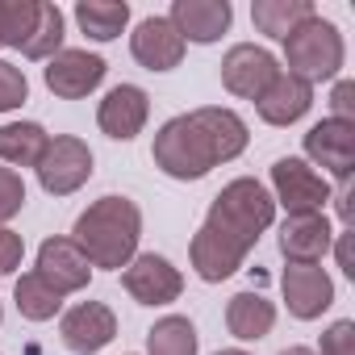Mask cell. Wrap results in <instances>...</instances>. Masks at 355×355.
<instances>
[{
	"label": "cell",
	"instance_id": "obj_1",
	"mask_svg": "<svg viewBox=\"0 0 355 355\" xmlns=\"http://www.w3.org/2000/svg\"><path fill=\"white\" fill-rule=\"evenodd\" d=\"M272 222H276V201H272L268 184H259L255 175H239V180H230L214 197L201 230L189 243L193 272L205 284L230 280Z\"/></svg>",
	"mask_w": 355,
	"mask_h": 355
},
{
	"label": "cell",
	"instance_id": "obj_2",
	"mask_svg": "<svg viewBox=\"0 0 355 355\" xmlns=\"http://www.w3.org/2000/svg\"><path fill=\"white\" fill-rule=\"evenodd\" d=\"M251 134L247 121L234 109L222 105H201L193 113H175L171 121L159 125L155 142H150V159L163 175L171 180H205L218 163H230L247 150Z\"/></svg>",
	"mask_w": 355,
	"mask_h": 355
},
{
	"label": "cell",
	"instance_id": "obj_3",
	"mask_svg": "<svg viewBox=\"0 0 355 355\" xmlns=\"http://www.w3.org/2000/svg\"><path fill=\"white\" fill-rule=\"evenodd\" d=\"M71 243L80 247V255L92 263V268H105V272H121L134 255H138V243H142V209L130 201V197H101L92 201L76 226H71Z\"/></svg>",
	"mask_w": 355,
	"mask_h": 355
},
{
	"label": "cell",
	"instance_id": "obj_4",
	"mask_svg": "<svg viewBox=\"0 0 355 355\" xmlns=\"http://www.w3.org/2000/svg\"><path fill=\"white\" fill-rule=\"evenodd\" d=\"M343 63H347L343 30L326 17H318V13L284 38V67H288V76L305 80L309 88L322 84V80H338Z\"/></svg>",
	"mask_w": 355,
	"mask_h": 355
},
{
	"label": "cell",
	"instance_id": "obj_5",
	"mask_svg": "<svg viewBox=\"0 0 355 355\" xmlns=\"http://www.w3.org/2000/svg\"><path fill=\"white\" fill-rule=\"evenodd\" d=\"M38 184L51 197H71L92 180V150L76 134H55L38 159Z\"/></svg>",
	"mask_w": 355,
	"mask_h": 355
},
{
	"label": "cell",
	"instance_id": "obj_6",
	"mask_svg": "<svg viewBox=\"0 0 355 355\" xmlns=\"http://www.w3.org/2000/svg\"><path fill=\"white\" fill-rule=\"evenodd\" d=\"M272 201L284 205L288 214H326V201H330V180L318 175L305 159L297 155H284L272 163Z\"/></svg>",
	"mask_w": 355,
	"mask_h": 355
},
{
	"label": "cell",
	"instance_id": "obj_7",
	"mask_svg": "<svg viewBox=\"0 0 355 355\" xmlns=\"http://www.w3.org/2000/svg\"><path fill=\"white\" fill-rule=\"evenodd\" d=\"M305 163L309 167H322L318 175H326V180H338L347 184L351 175H355V121H318L309 125L305 134Z\"/></svg>",
	"mask_w": 355,
	"mask_h": 355
},
{
	"label": "cell",
	"instance_id": "obj_8",
	"mask_svg": "<svg viewBox=\"0 0 355 355\" xmlns=\"http://www.w3.org/2000/svg\"><path fill=\"white\" fill-rule=\"evenodd\" d=\"M121 288L138 301V305H171L184 293V276L167 255L155 251H138L125 268H121Z\"/></svg>",
	"mask_w": 355,
	"mask_h": 355
},
{
	"label": "cell",
	"instance_id": "obj_9",
	"mask_svg": "<svg viewBox=\"0 0 355 355\" xmlns=\"http://www.w3.org/2000/svg\"><path fill=\"white\" fill-rule=\"evenodd\" d=\"M280 71L284 67L276 63V55L268 46H255V42H239L222 59V84H226V92H234L243 101H259Z\"/></svg>",
	"mask_w": 355,
	"mask_h": 355
},
{
	"label": "cell",
	"instance_id": "obj_10",
	"mask_svg": "<svg viewBox=\"0 0 355 355\" xmlns=\"http://www.w3.org/2000/svg\"><path fill=\"white\" fill-rule=\"evenodd\" d=\"M105 71H109V63H105L101 55L63 46L55 59H46L42 80H46V88H51L59 101H84L88 92H96V88L105 84Z\"/></svg>",
	"mask_w": 355,
	"mask_h": 355
},
{
	"label": "cell",
	"instance_id": "obj_11",
	"mask_svg": "<svg viewBox=\"0 0 355 355\" xmlns=\"http://www.w3.org/2000/svg\"><path fill=\"white\" fill-rule=\"evenodd\" d=\"M280 293L297 322H313L334 305V280L322 263H288L280 272Z\"/></svg>",
	"mask_w": 355,
	"mask_h": 355
},
{
	"label": "cell",
	"instance_id": "obj_12",
	"mask_svg": "<svg viewBox=\"0 0 355 355\" xmlns=\"http://www.w3.org/2000/svg\"><path fill=\"white\" fill-rule=\"evenodd\" d=\"M59 338L76 355H96L117 338V313L105 301H80L59 318Z\"/></svg>",
	"mask_w": 355,
	"mask_h": 355
},
{
	"label": "cell",
	"instance_id": "obj_13",
	"mask_svg": "<svg viewBox=\"0 0 355 355\" xmlns=\"http://www.w3.org/2000/svg\"><path fill=\"white\" fill-rule=\"evenodd\" d=\"M150 117V96L138 84H117L105 92V101L96 105V125L101 134H109L113 142H134L142 134Z\"/></svg>",
	"mask_w": 355,
	"mask_h": 355
},
{
	"label": "cell",
	"instance_id": "obj_14",
	"mask_svg": "<svg viewBox=\"0 0 355 355\" xmlns=\"http://www.w3.org/2000/svg\"><path fill=\"white\" fill-rule=\"evenodd\" d=\"M184 38L180 30H175L167 17H142L130 34V55L146 67V71H171V67H180L184 59Z\"/></svg>",
	"mask_w": 355,
	"mask_h": 355
},
{
	"label": "cell",
	"instance_id": "obj_15",
	"mask_svg": "<svg viewBox=\"0 0 355 355\" xmlns=\"http://www.w3.org/2000/svg\"><path fill=\"white\" fill-rule=\"evenodd\" d=\"M334 226L326 214H288L280 226V255L284 263H322L330 255Z\"/></svg>",
	"mask_w": 355,
	"mask_h": 355
},
{
	"label": "cell",
	"instance_id": "obj_16",
	"mask_svg": "<svg viewBox=\"0 0 355 355\" xmlns=\"http://www.w3.org/2000/svg\"><path fill=\"white\" fill-rule=\"evenodd\" d=\"M55 293H63V297H71V293H84L88 288V280H92V263L80 255V247L71 243V239H46L42 247H38V268H34Z\"/></svg>",
	"mask_w": 355,
	"mask_h": 355
},
{
	"label": "cell",
	"instance_id": "obj_17",
	"mask_svg": "<svg viewBox=\"0 0 355 355\" xmlns=\"http://www.w3.org/2000/svg\"><path fill=\"white\" fill-rule=\"evenodd\" d=\"M167 21L180 30L184 42L209 46V42H218L230 30L234 9H230V0H171Z\"/></svg>",
	"mask_w": 355,
	"mask_h": 355
},
{
	"label": "cell",
	"instance_id": "obj_18",
	"mask_svg": "<svg viewBox=\"0 0 355 355\" xmlns=\"http://www.w3.org/2000/svg\"><path fill=\"white\" fill-rule=\"evenodd\" d=\"M255 109H259V117H263L268 125H293V121H301V117L313 109V88H309L305 80L280 71V76L272 80V88L255 101Z\"/></svg>",
	"mask_w": 355,
	"mask_h": 355
},
{
	"label": "cell",
	"instance_id": "obj_19",
	"mask_svg": "<svg viewBox=\"0 0 355 355\" xmlns=\"http://www.w3.org/2000/svg\"><path fill=\"white\" fill-rule=\"evenodd\" d=\"M276 326V305L263 293H234L226 305V330L239 343H259Z\"/></svg>",
	"mask_w": 355,
	"mask_h": 355
},
{
	"label": "cell",
	"instance_id": "obj_20",
	"mask_svg": "<svg viewBox=\"0 0 355 355\" xmlns=\"http://www.w3.org/2000/svg\"><path fill=\"white\" fill-rule=\"evenodd\" d=\"M51 134L38 121H5L0 125V163L5 167H38Z\"/></svg>",
	"mask_w": 355,
	"mask_h": 355
},
{
	"label": "cell",
	"instance_id": "obj_21",
	"mask_svg": "<svg viewBox=\"0 0 355 355\" xmlns=\"http://www.w3.org/2000/svg\"><path fill=\"white\" fill-rule=\"evenodd\" d=\"M76 26L92 42H113L130 26V5L125 0H80L76 5Z\"/></svg>",
	"mask_w": 355,
	"mask_h": 355
},
{
	"label": "cell",
	"instance_id": "obj_22",
	"mask_svg": "<svg viewBox=\"0 0 355 355\" xmlns=\"http://www.w3.org/2000/svg\"><path fill=\"white\" fill-rule=\"evenodd\" d=\"M313 17V5L309 0H255L251 5V21H255V30L259 34H268V38H276V42H284L301 21H309Z\"/></svg>",
	"mask_w": 355,
	"mask_h": 355
},
{
	"label": "cell",
	"instance_id": "obj_23",
	"mask_svg": "<svg viewBox=\"0 0 355 355\" xmlns=\"http://www.w3.org/2000/svg\"><path fill=\"white\" fill-rule=\"evenodd\" d=\"M201 334L184 313H167L146 330V355H197Z\"/></svg>",
	"mask_w": 355,
	"mask_h": 355
},
{
	"label": "cell",
	"instance_id": "obj_24",
	"mask_svg": "<svg viewBox=\"0 0 355 355\" xmlns=\"http://www.w3.org/2000/svg\"><path fill=\"white\" fill-rule=\"evenodd\" d=\"M13 301H17V313L26 322H51L59 309H63V293H55L38 272H26L13 288Z\"/></svg>",
	"mask_w": 355,
	"mask_h": 355
},
{
	"label": "cell",
	"instance_id": "obj_25",
	"mask_svg": "<svg viewBox=\"0 0 355 355\" xmlns=\"http://www.w3.org/2000/svg\"><path fill=\"white\" fill-rule=\"evenodd\" d=\"M63 38H67V17L59 5H51V0H42V9H38V26L30 34V42L21 46L26 59H55L63 51Z\"/></svg>",
	"mask_w": 355,
	"mask_h": 355
},
{
	"label": "cell",
	"instance_id": "obj_26",
	"mask_svg": "<svg viewBox=\"0 0 355 355\" xmlns=\"http://www.w3.org/2000/svg\"><path fill=\"white\" fill-rule=\"evenodd\" d=\"M42 0H0V46H26L38 26Z\"/></svg>",
	"mask_w": 355,
	"mask_h": 355
},
{
	"label": "cell",
	"instance_id": "obj_27",
	"mask_svg": "<svg viewBox=\"0 0 355 355\" xmlns=\"http://www.w3.org/2000/svg\"><path fill=\"white\" fill-rule=\"evenodd\" d=\"M30 101V80L21 67H13L9 59H0V113H13Z\"/></svg>",
	"mask_w": 355,
	"mask_h": 355
},
{
	"label": "cell",
	"instance_id": "obj_28",
	"mask_svg": "<svg viewBox=\"0 0 355 355\" xmlns=\"http://www.w3.org/2000/svg\"><path fill=\"white\" fill-rule=\"evenodd\" d=\"M21 205H26V180H21V171L0 163V226L13 222L21 214Z\"/></svg>",
	"mask_w": 355,
	"mask_h": 355
},
{
	"label": "cell",
	"instance_id": "obj_29",
	"mask_svg": "<svg viewBox=\"0 0 355 355\" xmlns=\"http://www.w3.org/2000/svg\"><path fill=\"white\" fill-rule=\"evenodd\" d=\"M322 355H355V322L351 318H338L326 326L322 334Z\"/></svg>",
	"mask_w": 355,
	"mask_h": 355
},
{
	"label": "cell",
	"instance_id": "obj_30",
	"mask_svg": "<svg viewBox=\"0 0 355 355\" xmlns=\"http://www.w3.org/2000/svg\"><path fill=\"white\" fill-rule=\"evenodd\" d=\"M21 255H26L21 234H17V230H9V226H0V276L17 272V268H21Z\"/></svg>",
	"mask_w": 355,
	"mask_h": 355
},
{
	"label": "cell",
	"instance_id": "obj_31",
	"mask_svg": "<svg viewBox=\"0 0 355 355\" xmlns=\"http://www.w3.org/2000/svg\"><path fill=\"white\" fill-rule=\"evenodd\" d=\"M330 117H334V121H355V80H334Z\"/></svg>",
	"mask_w": 355,
	"mask_h": 355
},
{
	"label": "cell",
	"instance_id": "obj_32",
	"mask_svg": "<svg viewBox=\"0 0 355 355\" xmlns=\"http://www.w3.org/2000/svg\"><path fill=\"white\" fill-rule=\"evenodd\" d=\"M330 251H334V259H338L343 276H351V280H355V259H351V230H334V243H330Z\"/></svg>",
	"mask_w": 355,
	"mask_h": 355
},
{
	"label": "cell",
	"instance_id": "obj_33",
	"mask_svg": "<svg viewBox=\"0 0 355 355\" xmlns=\"http://www.w3.org/2000/svg\"><path fill=\"white\" fill-rule=\"evenodd\" d=\"M330 201H334V214H338V222H343V230H347V222H351V180L338 184V189L330 193Z\"/></svg>",
	"mask_w": 355,
	"mask_h": 355
},
{
	"label": "cell",
	"instance_id": "obj_34",
	"mask_svg": "<svg viewBox=\"0 0 355 355\" xmlns=\"http://www.w3.org/2000/svg\"><path fill=\"white\" fill-rule=\"evenodd\" d=\"M280 355H318V351H309V347H284Z\"/></svg>",
	"mask_w": 355,
	"mask_h": 355
},
{
	"label": "cell",
	"instance_id": "obj_35",
	"mask_svg": "<svg viewBox=\"0 0 355 355\" xmlns=\"http://www.w3.org/2000/svg\"><path fill=\"white\" fill-rule=\"evenodd\" d=\"M214 355H251V351H243V347H226V351H214Z\"/></svg>",
	"mask_w": 355,
	"mask_h": 355
},
{
	"label": "cell",
	"instance_id": "obj_36",
	"mask_svg": "<svg viewBox=\"0 0 355 355\" xmlns=\"http://www.w3.org/2000/svg\"><path fill=\"white\" fill-rule=\"evenodd\" d=\"M0 318H5V309H0Z\"/></svg>",
	"mask_w": 355,
	"mask_h": 355
}]
</instances>
